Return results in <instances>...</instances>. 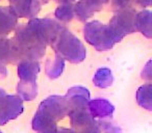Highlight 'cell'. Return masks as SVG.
I'll return each instance as SVG.
<instances>
[{
	"label": "cell",
	"mask_w": 152,
	"mask_h": 133,
	"mask_svg": "<svg viewBox=\"0 0 152 133\" xmlns=\"http://www.w3.org/2000/svg\"><path fill=\"white\" fill-rule=\"evenodd\" d=\"M83 36L86 42L93 46L97 51H107L116 44L108 25L100 21L87 22L83 27Z\"/></svg>",
	"instance_id": "277c9868"
},
{
	"label": "cell",
	"mask_w": 152,
	"mask_h": 133,
	"mask_svg": "<svg viewBox=\"0 0 152 133\" xmlns=\"http://www.w3.org/2000/svg\"><path fill=\"white\" fill-rule=\"evenodd\" d=\"M150 65H151V61H148L147 65L144 67V70L142 72V78L145 79V80L148 81V83H150V80H151V71H150Z\"/></svg>",
	"instance_id": "cb8c5ba5"
},
{
	"label": "cell",
	"mask_w": 152,
	"mask_h": 133,
	"mask_svg": "<svg viewBox=\"0 0 152 133\" xmlns=\"http://www.w3.org/2000/svg\"><path fill=\"white\" fill-rule=\"evenodd\" d=\"M56 133H74L72 129H67V128H61L57 129Z\"/></svg>",
	"instance_id": "83f0119b"
},
{
	"label": "cell",
	"mask_w": 152,
	"mask_h": 133,
	"mask_svg": "<svg viewBox=\"0 0 152 133\" xmlns=\"http://www.w3.org/2000/svg\"><path fill=\"white\" fill-rule=\"evenodd\" d=\"M18 25V17L11 7H0V40L7 39Z\"/></svg>",
	"instance_id": "30bf717a"
},
{
	"label": "cell",
	"mask_w": 152,
	"mask_h": 133,
	"mask_svg": "<svg viewBox=\"0 0 152 133\" xmlns=\"http://www.w3.org/2000/svg\"><path fill=\"white\" fill-rule=\"evenodd\" d=\"M7 74H9V72H7V67L4 65H2V63H0V80L4 79L7 76Z\"/></svg>",
	"instance_id": "484cf974"
},
{
	"label": "cell",
	"mask_w": 152,
	"mask_h": 133,
	"mask_svg": "<svg viewBox=\"0 0 152 133\" xmlns=\"http://www.w3.org/2000/svg\"><path fill=\"white\" fill-rule=\"evenodd\" d=\"M17 93L22 101H31L38 96V83L37 81L20 80L17 85Z\"/></svg>",
	"instance_id": "9a60e30c"
},
{
	"label": "cell",
	"mask_w": 152,
	"mask_h": 133,
	"mask_svg": "<svg viewBox=\"0 0 152 133\" xmlns=\"http://www.w3.org/2000/svg\"><path fill=\"white\" fill-rule=\"evenodd\" d=\"M65 27L51 18L30 20L28 23L17 25L12 39L17 61L36 60L46 53L47 45H50L59 31Z\"/></svg>",
	"instance_id": "6da1fadb"
},
{
	"label": "cell",
	"mask_w": 152,
	"mask_h": 133,
	"mask_svg": "<svg viewBox=\"0 0 152 133\" xmlns=\"http://www.w3.org/2000/svg\"><path fill=\"white\" fill-rule=\"evenodd\" d=\"M135 28L147 39L152 38V14L149 9H143L137 13Z\"/></svg>",
	"instance_id": "4fadbf2b"
},
{
	"label": "cell",
	"mask_w": 152,
	"mask_h": 133,
	"mask_svg": "<svg viewBox=\"0 0 152 133\" xmlns=\"http://www.w3.org/2000/svg\"><path fill=\"white\" fill-rule=\"evenodd\" d=\"M69 113L67 100L63 96H49L39 105L31 126L37 133H56L57 122Z\"/></svg>",
	"instance_id": "7a4b0ae2"
},
{
	"label": "cell",
	"mask_w": 152,
	"mask_h": 133,
	"mask_svg": "<svg viewBox=\"0 0 152 133\" xmlns=\"http://www.w3.org/2000/svg\"><path fill=\"white\" fill-rule=\"evenodd\" d=\"M23 101L19 96L5 95L0 98V126L17 118L23 112Z\"/></svg>",
	"instance_id": "52a82bcc"
},
{
	"label": "cell",
	"mask_w": 152,
	"mask_h": 133,
	"mask_svg": "<svg viewBox=\"0 0 152 133\" xmlns=\"http://www.w3.org/2000/svg\"><path fill=\"white\" fill-rule=\"evenodd\" d=\"M68 116L74 133H101V128L89 112V108L74 110L69 112Z\"/></svg>",
	"instance_id": "8992f818"
},
{
	"label": "cell",
	"mask_w": 152,
	"mask_h": 133,
	"mask_svg": "<svg viewBox=\"0 0 152 133\" xmlns=\"http://www.w3.org/2000/svg\"><path fill=\"white\" fill-rule=\"evenodd\" d=\"M41 67L39 61L23 60L18 65V76L23 81H37Z\"/></svg>",
	"instance_id": "7c38bea8"
},
{
	"label": "cell",
	"mask_w": 152,
	"mask_h": 133,
	"mask_svg": "<svg viewBox=\"0 0 152 133\" xmlns=\"http://www.w3.org/2000/svg\"><path fill=\"white\" fill-rule=\"evenodd\" d=\"M65 98L69 106V112H71L74 110L88 109V104L91 100V95L90 91L86 87L73 86L68 89Z\"/></svg>",
	"instance_id": "ba28073f"
},
{
	"label": "cell",
	"mask_w": 152,
	"mask_h": 133,
	"mask_svg": "<svg viewBox=\"0 0 152 133\" xmlns=\"http://www.w3.org/2000/svg\"><path fill=\"white\" fill-rule=\"evenodd\" d=\"M45 67L47 76L50 79H56L63 74L65 70V60L57 55H54L53 57H49L47 59Z\"/></svg>",
	"instance_id": "2e32d148"
},
{
	"label": "cell",
	"mask_w": 152,
	"mask_h": 133,
	"mask_svg": "<svg viewBox=\"0 0 152 133\" xmlns=\"http://www.w3.org/2000/svg\"><path fill=\"white\" fill-rule=\"evenodd\" d=\"M95 13V9L83 0H79L76 4H74V17L80 22H87Z\"/></svg>",
	"instance_id": "d6986e66"
},
{
	"label": "cell",
	"mask_w": 152,
	"mask_h": 133,
	"mask_svg": "<svg viewBox=\"0 0 152 133\" xmlns=\"http://www.w3.org/2000/svg\"><path fill=\"white\" fill-rule=\"evenodd\" d=\"M5 95H7V92H5L3 89H1V87H0V98L3 97V96H5Z\"/></svg>",
	"instance_id": "f1b7e54d"
},
{
	"label": "cell",
	"mask_w": 152,
	"mask_h": 133,
	"mask_svg": "<svg viewBox=\"0 0 152 133\" xmlns=\"http://www.w3.org/2000/svg\"><path fill=\"white\" fill-rule=\"evenodd\" d=\"M132 0H112V7L117 12L129 7V4Z\"/></svg>",
	"instance_id": "7402d4cb"
},
{
	"label": "cell",
	"mask_w": 152,
	"mask_h": 133,
	"mask_svg": "<svg viewBox=\"0 0 152 133\" xmlns=\"http://www.w3.org/2000/svg\"><path fill=\"white\" fill-rule=\"evenodd\" d=\"M93 82L95 86L99 87V89H107L114 82V76L108 68H100L96 71L95 75H94Z\"/></svg>",
	"instance_id": "e0dca14e"
},
{
	"label": "cell",
	"mask_w": 152,
	"mask_h": 133,
	"mask_svg": "<svg viewBox=\"0 0 152 133\" xmlns=\"http://www.w3.org/2000/svg\"><path fill=\"white\" fill-rule=\"evenodd\" d=\"M135 4H137L141 7H148L151 5L152 0H133Z\"/></svg>",
	"instance_id": "d4e9b609"
},
{
	"label": "cell",
	"mask_w": 152,
	"mask_h": 133,
	"mask_svg": "<svg viewBox=\"0 0 152 133\" xmlns=\"http://www.w3.org/2000/svg\"><path fill=\"white\" fill-rule=\"evenodd\" d=\"M99 127L102 128V130L104 131V133H122V130H121L120 127L116 126L115 124L110 122H99Z\"/></svg>",
	"instance_id": "44dd1931"
},
{
	"label": "cell",
	"mask_w": 152,
	"mask_h": 133,
	"mask_svg": "<svg viewBox=\"0 0 152 133\" xmlns=\"http://www.w3.org/2000/svg\"><path fill=\"white\" fill-rule=\"evenodd\" d=\"M9 1H11V0H9Z\"/></svg>",
	"instance_id": "4dcf8cb0"
},
{
	"label": "cell",
	"mask_w": 152,
	"mask_h": 133,
	"mask_svg": "<svg viewBox=\"0 0 152 133\" xmlns=\"http://www.w3.org/2000/svg\"><path fill=\"white\" fill-rule=\"evenodd\" d=\"M10 7L18 18L36 19L41 11L40 0H11Z\"/></svg>",
	"instance_id": "9c48e42d"
},
{
	"label": "cell",
	"mask_w": 152,
	"mask_h": 133,
	"mask_svg": "<svg viewBox=\"0 0 152 133\" xmlns=\"http://www.w3.org/2000/svg\"><path fill=\"white\" fill-rule=\"evenodd\" d=\"M88 108H89V112L94 118H110L115 111V106L108 100L102 99V98L90 100Z\"/></svg>",
	"instance_id": "8fae6325"
},
{
	"label": "cell",
	"mask_w": 152,
	"mask_h": 133,
	"mask_svg": "<svg viewBox=\"0 0 152 133\" xmlns=\"http://www.w3.org/2000/svg\"><path fill=\"white\" fill-rule=\"evenodd\" d=\"M152 84L146 83L139 87L137 92V101L141 107L151 111L152 110V100H151Z\"/></svg>",
	"instance_id": "ac0fdd59"
},
{
	"label": "cell",
	"mask_w": 152,
	"mask_h": 133,
	"mask_svg": "<svg viewBox=\"0 0 152 133\" xmlns=\"http://www.w3.org/2000/svg\"><path fill=\"white\" fill-rule=\"evenodd\" d=\"M55 55L72 63H80L87 57V49L80 40L64 27L50 44Z\"/></svg>",
	"instance_id": "3957f363"
},
{
	"label": "cell",
	"mask_w": 152,
	"mask_h": 133,
	"mask_svg": "<svg viewBox=\"0 0 152 133\" xmlns=\"http://www.w3.org/2000/svg\"><path fill=\"white\" fill-rule=\"evenodd\" d=\"M0 133H3V132H1V131H0Z\"/></svg>",
	"instance_id": "f546056e"
},
{
	"label": "cell",
	"mask_w": 152,
	"mask_h": 133,
	"mask_svg": "<svg viewBox=\"0 0 152 133\" xmlns=\"http://www.w3.org/2000/svg\"><path fill=\"white\" fill-rule=\"evenodd\" d=\"M135 18H137V12L131 7H127L118 11L110 19L108 28L112 32L116 44L121 42L125 36L137 31Z\"/></svg>",
	"instance_id": "5b68a950"
},
{
	"label": "cell",
	"mask_w": 152,
	"mask_h": 133,
	"mask_svg": "<svg viewBox=\"0 0 152 133\" xmlns=\"http://www.w3.org/2000/svg\"><path fill=\"white\" fill-rule=\"evenodd\" d=\"M54 15L58 21L68 23L74 18V4L72 2L61 3L55 9Z\"/></svg>",
	"instance_id": "ffe728a7"
},
{
	"label": "cell",
	"mask_w": 152,
	"mask_h": 133,
	"mask_svg": "<svg viewBox=\"0 0 152 133\" xmlns=\"http://www.w3.org/2000/svg\"><path fill=\"white\" fill-rule=\"evenodd\" d=\"M17 61L15 49L13 46L12 39H2L0 40V63H15Z\"/></svg>",
	"instance_id": "5bb4252c"
},
{
	"label": "cell",
	"mask_w": 152,
	"mask_h": 133,
	"mask_svg": "<svg viewBox=\"0 0 152 133\" xmlns=\"http://www.w3.org/2000/svg\"><path fill=\"white\" fill-rule=\"evenodd\" d=\"M49 0H40V2L42 3V4H44V3H47ZM55 1H57V2L59 3H68V2H73V0H55Z\"/></svg>",
	"instance_id": "4316f807"
},
{
	"label": "cell",
	"mask_w": 152,
	"mask_h": 133,
	"mask_svg": "<svg viewBox=\"0 0 152 133\" xmlns=\"http://www.w3.org/2000/svg\"><path fill=\"white\" fill-rule=\"evenodd\" d=\"M85 2H87L91 7L95 9V12H98L108 2V0H83Z\"/></svg>",
	"instance_id": "603a6c76"
}]
</instances>
